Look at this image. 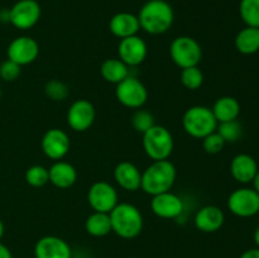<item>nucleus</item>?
<instances>
[{
    "label": "nucleus",
    "instance_id": "nucleus-7",
    "mask_svg": "<svg viewBox=\"0 0 259 258\" xmlns=\"http://www.w3.org/2000/svg\"><path fill=\"white\" fill-rule=\"evenodd\" d=\"M115 95L121 105L131 109H141L147 103L148 91L138 78L128 76L116 85Z\"/></svg>",
    "mask_w": 259,
    "mask_h": 258
},
{
    "label": "nucleus",
    "instance_id": "nucleus-40",
    "mask_svg": "<svg viewBox=\"0 0 259 258\" xmlns=\"http://www.w3.org/2000/svg\"><path fill=\"white\" fill-rule=\"evenodd\" d=\"M129 258H137V257H129Z\"/></svg>",
    "mask_w": 259,
    "mask_h": 258
},
{
    "label": "nucleus",
    "instance_id": "nucleus-3",
    "mask_svg": "<svg viewBox=\"0 0 259 258\" xmlns=\"http://www.w3.org/2000/svg\"><path fill=\"white\" fill-rule=\"evenodd\" d=\"M109 215L111 230L120 238L133 239L141 234L143 229V217L137 206L129 202H118Z\"/></svg>",
    "mask_w": 259,
    "mask_h": 258
},
{
    "label": "nucleus",
    "instance_id": "nucleus-12",
    "mask_svg": "<svg viewBox=\"0 0 259 258\" xmlns=\"http://www.w3.org/2000/svg\"><path fill=\"white\" fill-rule=\"evenodd\" d=\"M95 115L93 104L85 99H80L71 104L67 111V123L75 132H85L93 125Z\"/></svg>",
    "mask_w": 259,
    "mask_h": 258
},
{
    "label": "nucleus",
    "instance_id": "nucleus-32",
    "mask_svg": "<svg viewBox=\"0 0 259 258\" xmlns=\"http://www.w3.org/2000/svg\"><path fill=\"white\" fill-rule=\"evenodd\" d=\"M202 146H204V149L206 153L217 154L223 151V148H224L225 146V141L222 138V136L215 131L214 133L205 137L204 142H202Z\"/></svg>",
    "mask_w": 259,
    "mask_h": 258
},
{
    "label": "nucleus",
    "instance_id": "nucleus-15",
    "mask_svg": "<svg viewBox=\"0 0 259 258\" xmlns=\"http://www.w3.org/2000/svg\"><path fill=\"white\" fill-rule=\"evenodd\" d=\"M119 58L126 66H138L146 60L148 48L146 42L138 35L123 38L118 46Z\"/></svg>",
    "mask_w": 259,
    "mask_h": 258
},
{
    "label": "nucleus",
    "instance_id": "nucleus-31",
    "mask_svg": "<svg viewBox=\"0 0 259 258\" xmlns=\"http://www.w3.org/2000/svg\"><path fill=\"white\" fill-rule=\"evenodd\" d=\"M132 125L137 132L143 134L154 125V116L149 111L138 109L132 116Z\"/></svg>",
    "mask_w": 259,
    "mask_h": 258
},
{
    "label": "nucleus",
    "instance_id": "nucleus-1",
    "mask_svg": "<svg viewBox=\"0 0 259 258\" xmlns=\"http://www.w3.org/2000/svg\"><path fill=\"white\" fill-rule=\"evenodd\" d=\"M139 25L149 34H163L172 27L175 13L166 0H148L137 15Z\"/></svg>",
    "mask_w": 259,
    "mask_h": 258
},
{
    "label": "nucleus",
    "instance_id": "nucleus-6",
    "mask_svg": "<svg viewBox=\"0 0 259 258\" xmlns=\"http://www.w3.org/2000/svg\"><path fill=\"white\" fill-rule=\"evenodd\" d=\"M169 55H171L172 61L180 68H187L197 66L201 62L202 50L195 38L181 35L172 40Z\"/></svg>",
    "mask_w": 259,
    "mask_h": 258
},
{
    "label": "nucleus",
    "instance_id": "nucleus-36",
    "mask_svg": "<svg viewBox=\"0 0 259 258\" xmlns=\"http://www.w3.org/2000/svg\"><path fill=\"white\" fill-rule=\"evenodd\" d=\"M252 182H253V186H254V187H253V189H254L255 191H257L258 194H259V169H258L257 174H255L254 179H253Z\"/></svg>",
    "mask_w": 259,
    "mask_h": 258
},
{
    "label": "nucleus",
    "instance_id": "nucleus-38",
    "mask_svg": "<svg viewBox=\"0 0 259 258\" xmlns=\"http://www.w3.org/2000/svg\"><path fill=\"white\" fill-rule=\"evenodd\" d=\"M3 235H4V224H3L2 219H0V240H2Z\"/></svg>",
    "mask_w": 259,
    "mask_h": 258
},
{
    "label": "nucleus",
    "instance_id": "nucleus-8",
    "mask_svg": "<svg viewBox=\"0 0 259 258\" xmlns=\"http://www.w3.org/2000/svg\"><path fill=\"white\" fill-rule=\"evenodd\" d=\"M40 13L42 10L37 0H19L10 8L9 22L17 29H30L38 23Z\"/></svg>",
    "mask_w": 259,
    "mask_h": 258
},
{
    "label": "nucleus",
    "instance_id": "nucleus-33",
    "mask_svg": "<svg viewBox=\"0 0 259 258\" xmlns=\"http://www.w3.org/2000/svg\"><path fill=\"white\" fill-rule=\"evenodd\" d=\"M22 66L7 60L0 65V78L4 81H15L20 76Z\"/></svg>",
    "mask_w": 259,
    "mask_h": 258
},
{
    "label": "nucleus",
    "instance_id": "nucleus-26",
    "mask_svg": "<svg viewBox=\"0 0 259 258\" xmlns=\"http://www.w3.org/2000/svg\"><path fill=\"white\" fill-rule=\"evenodd\" d=\"M239 14L247 27L259 28V0H240Z\"/></svg>",
    "mask_w": 259,
    "mask_h": 258
},
{
    "label": "nucleus",
    "instance_id": "nucleus-18",
    "mask_svg": "<svg viewBox=\"0 0 259 258\" xmlns=\"http://www.w3.org/2000/svg\"><path fill=\"white\" fill-rule=\"evenodd\" d=\"M114 179L121 189L126 191H137L141 189L142 172L132 162H120L114 169Z\"/></svg>",
    "mask_w": 259,
    "mask_h": 258
},
{
    "label": "nucleus",
    "instance_id": "nucleus-30",
    "mask_svg": "<svg viewBox=\"0 0 259 258\" xmlns=\"http://www.w3.org/2000/svg\"><path fill=\"white\" fill-rule=\"evenodd\" d=\"M45 94L51 100L62 101L68 96L70 89H68V86L65 82L53 78V80H50L45 85Z\"/></svg>",
    "mask_w": 259,
    "mask_h": 258
},
{
    "label": "nucleus",
    "instance_id": "nucleus-23",
    "mask_svg": "<svg viewBox=\"0 0 259 258\" xmlns=\"http://www.w3.org/2000/svg\"><path fill=\"white\" fill-rule=\"evenodd\" d=\"M100 72L104 80L118 85L129 76V66H126L120 58H109L103 62Z\"/></svg>",
    "mask_w": 259,
    "mask_h": 258
},
{
    "label": "nucleus",
    "instance_id": "nucleus-29",
    "mask_svg": "<svg viewBox=\"0 0 259 258\" xmlns=\"http://www.w3.org/2000/svg\"><path fill=\"white\" fill-rule=\"evenodd\" d=\"M25 180L28 184L33 187H42L50 181V174H48V168L40 164H34V166L29 167L25 172Z\"/></svg>",
    "mask_w": 259,
    "mask_h": 258
},
{
    "label": "nucleus",
    "instance_id": "nucleus-37",
    "mask_svg": "<svg viewBox=\"0 0 259 258\" xmlns=\"http://www.w3.org/2000/svg\"><path fill=\"white\" fill-rule=\"evenodd\" d=\"M254 243L257 244V248H259V227L254 232Z\"/></svg>",
    "mask_w": 259,
    "mask_h": 258
},
{
    "label": "nucleus",
    "instance_id": "nucleus-11",
    "mask_svg": "<svg viewBox=\"0 0 259 258\" xmlns=\"http://www.w3.org/2000/svg\"><path fill=\"white\" fill-rule=\"evenodd\" d=\"M39 53L38 42L32 37L22 35L10 42L8 46V60L18 63L19 66H25L35 61Z\"/></svg>",
    "mask_w": 259,
    "mask_h": 258
},
{
    "label": "nucleus",
    "instance_id": "nucleus-14",
    "mask_svg": "<svg viewBox=\"0 0 259 258\" xmlns=\"http://www.w3.org/2000/svg\"><path fill=\"white\" fill-rule=\"evenodd\" d=\"M151 209L162 219H175L184 211V201L174 192L166 191L152 197Z\"/></svg>",
    "mask_w": 259,
    "mask_h": 258
},
{
    "label": "nucleus",
    "instance_id": "nucleus-13",
    "mask_svg": "<svg viewBox=\"0 0 259 258\" xmlns=\"http://www.w3.org/2000/svg\"><path fill=\"white\" fill-rule=\"evenodd\" d=\"M42 151L48 158L60 161L70 151V138L62 129L52 128L42 138Z\"/></svg>",
    "mask_w": 259,
    "mask_h": 258
},
{
    "label": "nucleus",
    "instance_id": "nucleus-16",
    "mask_svg": "<svg viewBox=\"0 0 259 258\" xmlns=\"http://www.w3.org/2000/svg\"><path fill=\"white\" fill-rule=\"evenodd\" d=\"M34 255L35 258H71V248L62 238L46 235L35 243Z\"/></svg>",
    "mask_w": 259,
    "mask_h": 258
},
{
    "label": "nucleus",
    "instance_id": "nucleus-39",
    "mask_svg": "<svg viewBox=\"0 0 259 258\" xmlns=\"http://www.w3.org/2000/svg\"><path fill=\"white\" fill-rule=\"evenodd\" d=\"M0 99H2V89H0Z\"/></svg>",
    "mask_w": 259,
    "mask_h": 258
},
{
    "label": "nucleus",
    "instance_id": "nucleus-24",
    "mask_svg": "<svg viewBox=\"0 0 259 258\" xmlns=\"http://www.w3.org/2000/svg\"><path fill=\"white\" fill-rule=\"evenodd\" d=\"M235 47L243 55H253L259 51V28L245 27L235 37Z\"/></svg>",
    "mask_w": 259,
    "mask_h": 258
},
{
    "label": "nucleus",
    "instance_id": "nucleus-4",
    "mask_svg": "<svg viewBox=\"0 0 259 258\" xmlns=\"http://www.w3.org/2000/svg\"><path fill=\"white\" fill-rule=\"evenodd\" d=\"M218 120L212 110L207 106L196 105L187 109L182 118V125L189 136L197 139H204L214 133L218 128Z\"/></svg>",
    "mask_w": 259,
    "mask_h": 258
},
{
    "label": "nucleus",
    "instance_id": "nucleus-27",
    "mask_svg": "<svg viewBox=\"0 0 259 258\" xmlns=\"http://www.w3.org/2000/svg\"><path fill=\"white\" fill-rule=\"evenodd\" d=\"M181 82L189 90H197L204 82V73L197 66L182 68Z\"/></svg>",
    "mask_w": 259,
    "mask_h": 258
},
{
    "label": "nucleus",
    "instance_id": "nucleus-20",
    "mask_svg": "<svg viewBox=\"0 0 259 258\" xmlns=\"http://www.w3.org/2000/svg\"><path fill=\"white\" fill-rule=\"evenodd\" d=\"M109 29L115 37L123 39V38L137 35V33L141 29V25H139L137 15L132 14V13L121 12L111 18L110 22H109Z\"/></svg>",
    "mask_w": 259,
    "mask_h": 258
},
{
    "label": "nucleus",
    "instance_id": "nucleus-2",
    "mask_svg": "<svg viewBox=\"0 0 259 258\" xmlns=\"http://www.w3.org/2000/svg\"><path fill=\"white\" fill-rule=\"evenodd\" d=\"M176 181V167L168 159L153 161L142 174L141 189L146 194L158 195L171 190Z\"/></svg>",
    "mask_w": 259,
    "mask_h": 258
},
{
    "label": "nucleus",
    "instance_id": "nucleus-22",
    "mask_svg": "<svg viewBox=\"0 0 259 258\" xmlns=\"http://www.w3.org/2000/svg\"><path fill=\"white\" fill-rule=\"evenodd\" d=\"M211 110L218 123L235 120L240 114V104L233 96H223L215 101Z\"/></svg>",
    "mask_w": 259,
    "mask_h": 258
},
{
    "label": "nucleus",
    "instance_id": "nucleus-19",
    "mask_svg": "<svg viewBox=\"0 0 259 258\" xmlns=\"http://www.w3.org/2000/svg\"><path fill=\"white\" fill-rule=\"evenodd\" d=\"M230 172L238 182L249 184L258 172V164L252 156L247 153H240L232 159Z\"/></svg>",
    "mask_w": 259,
    "mask_h": 258
},
{
    "label": "nucleus",
    "instance_id": "nucleus-17",
    "mask_svg": "<svg viewBox=\"0 0 259 258\" xmlns=\"http://www.w3.org/2000/svg\"><path fill=\"white\" fill-rule=\"evenodd\" d=\"M225 222V215L222 209L214 205L201 207L195 215V225L204 233L218 232Z\"/></svg>",
    "mask_w": 259,
    "mask_h": 258
},
{
    "label": "nucleus",
    "instance_id": "nucleus-34",
    "mask_svg": "<svg viewBox=\"0 0 259 258\" xmlns=\"http://www.w3.org/2000/svg\"><path fill=\"white\" fill-rule=\"evenodd\" d=\"M240 258H259V248H252L248 249L240 255Z\"/></svg>",
    "mask_w": 259,
    "mask_h": 258
},
{
    "label": "nucleus",
    "instance_id": "nucleus-9",
    "mask_svg": "<svg viewBox=\"0 0 259 258\" xmlns=\"http://www.w3.org/2000/svg\"><path fill=\"white\" fill-rule=\"evenodd\" d=\"M228 207L239 218L254 217L259 212V194L249 187L235 190L228 199Z\"/></svg>",
    "mask_w": 259,
    "mask_h": 258
},
{
    "label": "nucleus",
    "instance_id": "nucleus-10",
    "mask_svg": "<svg viewBox=\"0 0 259 258\" xmlns=\"http://www.w3.org/2000/svg\"><path fill=\"white\" fill-rule=\"evenodd\" d=\"M88 200L94 211L109 214L118 205V192L109 182L99 181L89 190Z\"/></svg>",
    "mask_w": 259,
    "mask_h": 258
},
{
    "label": "nucleus",
    "instance_id": "nucleus-35",
    "mask_svg": "<svg viewBox=\"0 0 259 258\" xmlns=\"http://www.w3.org/2000/svg\"><path fill=\"white\" fill-rule=\"evenodd\" d=\"M0 258H13L10 249L7 245L3 244V243H0Z\"/></svg>",
    "mask_w": 259,
    "mask_h": 258
},
{
    "label": "nucleus",
    "instance_id": "nucleus-28",
    "mask_svg": "<svg viewBox=\"0 0 259 258\" xmlns=\"http://www.w3.org/2000/svg\"><path fill=\"white\" fill-rule=\"evenodd\" d=\"M218 133L222 136V138L224 139L225 143L227 142H237L238 139H240L243 134V126L239 121L235 119V120L230 121H224V123L218 124Z\"/></svg>",
    "mask_w": 259,
    "mask_h": 258
},
{
    "label": "nucleus",
    "instance_id": "nucleus-25",
    "mask_svg": "<svg viewBox=\"0 0 259 258\" xmlns=\"http://www.w3.org/2000/svg\"><path fill=\"white\" fill-rule=\"evenodd\" d=\"M85 229L93 237H105L111 230L110 215L108 212L94 211L85 222Z\"/></svg>",
    "mask_w": 259,
    "mask_h": 258
},
{
    "label": "nucleus",
    "instance_id": "nucleus-21",
    "mask_svg": "<svg viewBox=\"0 0 259 258\" xmlns=\"http://www.w3.org/2000/svg\"><path fill=\"white\" fill-rule=\"evenodd\" d=\"M50 182L58 189H68L77 180V171L71 163L65 161H56L48 169Z\"/></svg>",
    "mask_w": 259,
    "mask_h": 258
},
{
    "label": "nucleus",
    "instance_id": "nucleus-5",
    "mask_svg": "<svg viewBox=\"0 0 259 258\" xmlns=\"http://www.w3.org/2000/svg\"><path fill=\"white\" fill-rule=\"evenodd\" d=\"M143 148L153 161L167 159L174 151V137L167 128L154 124L143 133Z\"/></svg>",
    "mask_w": 259,
    "mask_h": 258
}]
</instances>
